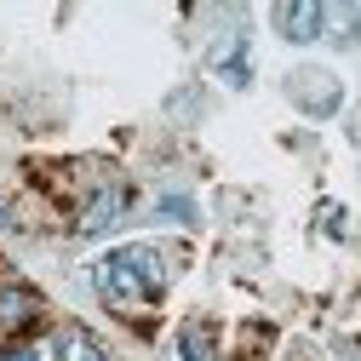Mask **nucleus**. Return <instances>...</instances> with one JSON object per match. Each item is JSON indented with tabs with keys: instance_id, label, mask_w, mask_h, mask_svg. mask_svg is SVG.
<instances>
[{
	"instance_id": "nucleus-10",
	"label": "nucleus",
	"mask_w": 361,
	"mask_h": 361,
	"mask_svg": "<svg viewBox=\"0 0 361 361\" xmlns=\"http://www.w3.org/2000/svg\"><path fill=\"white\" fill-rule=\"evenodd\" d=\"M0 361H35V350H6Z\"/></svg>"
},
{
	"instance_id": "nucleus-7",
	"label": "nucleus",
	"mask_w": 361,
	"mask_h": 361,
	"mask_svg": "<svg viewBox=\"0 0 361 361\" xmlns=\"http://www.w3.org/2000/svg\"><path fill=\"white\" fill-rule=\"evenodd\" d=\"M212 69H224L230 86H247V35H230L212 47Z\"/></svg>"
},
{
	"instance_id": "nucleus-11",
	"label": "nucleus",
	"mask_w": 361,
	"mask_h": 361,
	"mask_svg": "<svg viewBox=\"0 0 361 361\" xmlns=\"http://www.w3.org/2000/svg\"><path fill=\"white\" fill-rule=\"evenodd\" d=\"M0 224H12V207H6V201H0Z\"/></svg>"
},
{
	"instance_id": "nucleus-8",
	"label": "nucleus",
	"mask_w": 361,
	"mask_h": 361,
	"mask_svg": "<svg viewBox=\"0 0 361 361\" xmlns=\"http://www.w3.org/2000/svg\"><path fill=\"white\" fill-rule=\"evenodd\" d=\"M178 355L184 361H218V333L207 322H190L184 333H178Z\"/></svg>"
},
{
	"instance_id": "nucleus-4",
	"label": "nucleus",
	"mask_w": 361,
	"mask_h": 361,
	"mask_svg": "<svg viewBox=\"0 0 361 361\" xmlns=\"http://www.w3.org/2000/svg\"><path fill=\"white\" fill-rule=\"evenodd\" d=\"M121 212H126V190L115 184V190H104L92 207H86V218H80V235H104L109 224H121Z\"/></svg>"
},
{
	"instance_id": "nucleus-9",
	"label": "nucleus",
	"mask_w": 361,
	"mask_h": 361,
	"mask_svg": "<svg viewBox=\"0 0 361 361\" xmlns=\"http://www.w3.org/2000/svg\"><path fill=\"white\" fill-rule=\"evenodd\" d=\"M161 212H172L178 224H195V207H190L184 195H166V201H161Z\"/></svg>"
},
{
	"instance_id": "nucleus-2",
	"label": "nucleus",
	"mask_w": 361,
	"mask_h": 361,
	"mask_svg": "<svg viewBox=\"0 0 361 361\" xmlns=\"http://www.w3.org/2000/svg\"><path fill=\"white\" fill-rule=\"evenodd\" d=\"M338 98H344V86H338L327 69H298V75H293V104H298L304 115H333Z\"/></svg>"
},
{
	"instance_id": "nucleus-6",
	"label": "nucleus",
	"mask_w": 361,
	"mask_h": 361,
	"mask_svg": "<svg viewBox=\"0 0 361 361\" xmlns=\"http://www.w3.org/2000/svg\"><path fill=\"white\" fill-rule=\"evenodd\" d=\"M52 361H109V355H104V344H98L92 333L63 327V333H58V344H52Z\"/></svg>"
},
{
	"instance_id": "nucleus-3",
	"label": "nucleus",
	"mask_w": 361,
	"mask_h": 361,
	"mask_svg": "<svg viewBox=\"0 0 361 361\" xmlns=\"http://www.w3.org/2000/svg\"><path fill=\"white\" fill-rule=\"evenodd\" d=\"M276 23H281L287 40H322L327 6H315V0H287V6H276Z\"/></svg>"
},
{
	"instance_id": "nucleus-1",
	"label": "nucleus",
	"mask_w": 361,
	"mask_h": 361,
	"mask_svg": "<svg viewBox=\"0 0 361 361\" xmlns=\"http://www.w3.org/2000/svg\"><path fill=\"white\" fill-rule=\"evenodd\" d=\"M92 281H98V293H104L109 304L144 310V304H155V293L166 287V258H161V247H144V241H138V247H115V252L98 258Z\"/></svg>"
},
{
	"instance_id": "nucleus-5",
	"label": "nucleus",
	"mask_w": 361,
	"mask_h": 361,
	"mask_svg": "<svg viewBox=\"0 0 361 361\" xmlns=\"http://www.w3.org/2000/svg\"><path fill=\"white\" fill-rule=\"evenodd\" d=\"M40 315V298L29 287H0V327H29Z\"/></svg>"
}]
</instances>
